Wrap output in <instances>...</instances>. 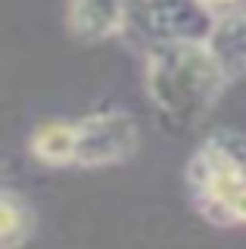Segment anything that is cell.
<instances>
[{
  "label": "cell",
  "instance_id": "obj_6",
  "mask_svg": "<svg viewBox=\"0 0 246 249\" xmlns=\"http://www.w3.org/2000/svg\"><path fill=\"white\" fill-rule=\"evenodd\" d=\"M206 44L212 47L230 84L246 78V3H237L215 16L212 35Z\"/></svg>",
  "mask_w": 246,
  "mask_h": 249
},
{
  "label": "cell",
  "instance_id": "obj_3",
  "mask_svg": "<svg viewBox=\"0 0 246 249\" xmlns=\"http://www.w3.org/2000/svg\"><path fill=\"white\" fill-rule=\"evenodd\" d=\"M212 10L199 0H128V31L147 50L184 41H209L215 25Z\"/></svg>",
  "mask_w": 246,
  "mask_h": 249
},
{
  "label": "cell",
  "instance_id": "obj_8",
  "mask_svg": "<svg viewBox=\"0 0 246 249\" xmlns=\"http://www.w3.org/2000/svg\"><path fill=\"white\" fill-rule=\"evenodd\" d=\"M37 231V215L25 193L3 187L0 190V249H22Z\"/></svg>",
  "mask_w": 246,
  "mask_h": 249
},
{
  "label": "cell",
  "instance_id": "obj_9",
  "mask_svg": "<svg viewBox=\"0 0 246 249\" xmlns=\"http://www.w3.org/2000/svg\"><path fill=\"white\" fill-rule=\"evenodd\" d=\"M199 3H203L206 10H212V13H225V10H230V6H237L240 0H199Z\"/></svg>",
  "mask_w": 246,
  "mask_h": 249
},
{
  "label": "cell",
  "instance_id": "obj_7",
  "mask_svg": "<svg viewBox=\"0 0 246 249\" xmlns=\"http://www.w3.org/2000/svg\"><path fill=\"white\" fill-rule=\"evenodd\" d=\"M28 153L47 168H75V119H44L28 134Z\"/></svg>",
  "mask_w": 246,
  "mask_h": 249
},
{
  "label": "cell",
  "instance_id": "obj_2",
  "mask_svg": "<svg viewBox=\"0 0 246 249\" xmlns=\"http://www.w3.org/2000/svg\"><path fill=\"white\" fill-rule=\"evenodd\" d=\"M190 202L215 228H237L234 212L246 193V137L212 131L199 140L184 165Z\"/></svg>",
  "mask_w": 246,
  "mask_h": 249
},
{
  "label": "cell",
  "instance_id": "obj_1",
  "mask_svg": "<svg viewBox=\"0 0 246 249\" xmlns=\"http://www.w3.org/2000/svg\"><path fill=\"white\" fill-rule=\"evenodd\" d=\"M230 88L221 62L206 41H184L147 50L143 90L168 128L193 131L209 119Z\"/></svg>",
  "mask_w": 246,
  "mask_h": 249
},
{
  "label": "cell",
  "instance_id": "obj_4",
  "mask_svg": "<svg viewBox=\"0 0 246 249\" xmlns=\"http://www.w3.org/2000/svg\"><path fill=\"white\" fill-rule=\"evenodd\" d=\"M141 150V124L128 109L106 106L75 119V168H112Z\"/></svg>",
  "mask_w": 246,
  "mask_h": 249
},
{
  "label": "cell",
  "instance_id": "obj_5",
  "mask_svg": "<svg viewBox=\"0 0 246 249\" xmlns=\"http://www.w3.org/2000/svg\"><path fill=\"white\" fill-rule=\"evenodd\" d=\"M66 28L81 44H103L128 31V0H69Z\"/></svg>",
  "mask_w": 246,
  "mask_h": 249
}]
</instances>
